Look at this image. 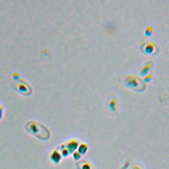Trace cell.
I'll list each match as a JSON object with an SVG mask.
<instances>
[{"label": "cell", "mask_w": 169, "mask_h": 169, "mask_svg": "<svg viewBox=\"0 0 169 169\" xmlns=\"http://www.w3.org/2000/svg\"><path fill=\"white\" fill-rule=\"evenodd\" d=\"M77 146V143L75 141H71L68 143V145H67V149L68 150H69L70 151H73V150H75L76 149Z\"/></svg>", "instance_id": "3"}, {"label": "cell", "mask_w": 169, "mask_h": 169, "mask_svg": "<svg viewBox=\"0 0 169 169\" xmlns=\"http://www.w3.org/2000/svg\"><path fill=\"white\" fill-rule=\"evenodd\" d=\"M153 32V27H148L146 30V34L147 35H150Z\"/></svg>", "instance_id": "7"}, {"label": "cell", "mask_w": 169, "mask_h": 169, "mask_svg": "<svg viewBox=\"0 0 169 169\" xmlns=\"http://www.w3.org/2000/svg\"><path fill=\"white\" fill-rule=\"evenodd\" d=\"M109 106H110V108H111L112 110H114L115 107H116V101H115V100H112L111 101H110V104H109Z\"/></svg>", "instance_id": "6"}, {"label": "cell", "mask_w": 169, "mask_h": 169, "mask_svg": "<svg viewBox=\"0 0 169 169\" xmlns=\"http://www.w3.org/2000/svg\"><path fill=\"white\" fill-rule=\"evenodd\" d=\"M2 116V107L1 105H0V118H1Z\"/></svg>", "instance_id": "9"}, {"label": "cell", "mask_w": 169, "mask_h": 169, "mask_svg": "<svg viewBox=\"0 0 169 169\" xmlns=\"http://www.w3.org/2000/svg\"><path fill=\"white\" fill-rule=\"evenodd\" d=\"M149 66L150 65L149 64H147V65H145V66H144L142 69H141V73H142V75H145V73H147V72H148L149 69Z\"/></svg>", "instance_id": "5"}, {"label": "cell", "mask_w": 169, "mask_h": 169, "mask_svg": "<svg viewBox=\"0 0 169 169\" xmlns=\"http://www.w3.org/2000/svg\"><path fill=\"white\" fill-rule=\"evenodd\" d=\"M151 77H152V74H149V75H147L145 77V79L146 80V81H149V79H151Z\"/></svg>", "instance_id": "8"}, {"label": "cell", "mask_w": 169, "mask_h": 169, "mask_svg": "<svg viewBox=\"0 0 169 169\" xmlns=\"http://www.w3.org/2000/svg\"><path fill=\"white\" fill-rule=\"evenodd\" d=\"M154 48H155V47H154V45H153V43L149 42L146 45L145 51L147 52V53H151V52H152L153 51Z\"/></svg>", "instance_id": "4"}, {"label": "cell", "mask_w": 169, "mask_h": 169, "mask_svg": "<svg viewBox=\"0 0 169 169\" xmlns=\"http://www.w3.org/2000/svg\"><path fill=\"white\" fill-rule=\"evenodd\" d=\"M26 130L41 140H47L50 137V131L44 125L38 122L31 121L26 124Z\"/></svg>", "instance_id": "1"}, {"label": "cell", "mask_w": 169, "mask_h": 169, "mask_svg": "<svg viewBox=\"0 0 169 169\" xmlns=\"http://www.w3.org/2000/svg\"><path fill=\"white\" fill-rule=\"evenodd\" d=\"M50 159L51 161L54 162L55 164L59 163V162L60 161V160L61 159V156L60 155V153L57 150H54L52 152L51 155L50 156Z\"/></svg>", "instance_id": "2"}]
</instances>
